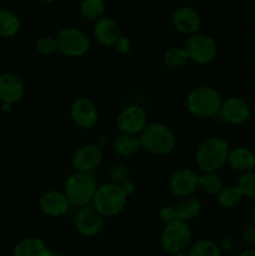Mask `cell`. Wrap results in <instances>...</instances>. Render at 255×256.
Returning <instances> with one entry per match:
<instances>
[{
	"mask_svg": "<svg viewBox=\"0 0 255 256\" xmlns=\"http://www.w3.org/2000/svg\"><path fill=\"white\" fill-rule=\"evenodd\" d=\"M229 142L220 138H208L199 144L195 162L204 172H215L228 162Z\"/></svg>",
	"mask_w": 255,
	"mask_h": 256,
	"instance_id": "cell-1",
	"label": "cell"
},
{
	"mask_svg": "<svg viewBox=\"0 0 255 256\" xmlns=\"http://www.w3.org/2000/svg\"><path fill=\"white\" fill-rule=\"evenodd\" d=\"M140 146L156 156L170 154L175 146V135L169 126L154 122L145 126L140 132Z\"/></svg>",
	"mask_w": 255,
	"mask_h": 256,
	"instance_id": "cell-2",
	"label": "cell"
},
{
	"mask_svg": "<svg viewBox=\"0 0 255 256\" xmlns=\"http://www.w3.org/2000/svg\"><path fill=\"white\" fill-rule=\"evenodd\" d=\"M220 94L212 86L195 88L188 95V110L196 118H212L220 112L222 108Z\"/></svg>",
	"mask_w": 255,
	"mask_h": 256,
	"instance_id": "cell-3",
	"label": "cell"
},
{
	"mask_svg": "<svg viewBox=\"0 0 255 256\" xmlns=\"http://www.w3.org/2000/svg\"><path fill=\"white\" fill-rule=\"evenodd\" d=\"M96 189V182L90 172H75L65 182L64 194L70 204L80 208L92 202Z\"/></svg>",
	"mask_w": 255,
	"mask_h": 256,
	"instance_id": "cell-4",
	"label": "cell"
},
{
	"mask_svg": "<svg viewBox=\"0 0 255 256\" xmlns=\"http://www.w3.org/2000/svg\"><path fill=\"white\" fill-rule=\"evenodd\" d=\"M92 205L104 216H115L126 205V192L116 184H104L95 192Z\"/></svg>",
	"mask_w": 255,
	"mask_h": 256,
	"instance_id": "cell-5",
	"label": "cell"
},
{
	"mask_svg": "<svg viewBox=\"0 0 255 256\" xmlns=\"http://www.w3.org/2000/svg\"><path fill=\"white\" fill-rule=\"evenodd\" d=\"M192 240V230L186 222L172 220L166 222L162 232V245L168 252H184Z\"/></svg>",
	"mask_w": 255,
	"mask_h": 256,
	"instance_id": "cell-6",
	"label": "cell"
},
{
	"mask_svg": "<svg viewBox=\"0 0 255 256\" xmlns=\"http://www.w3.org/2000/svg\"><path fill=\"white\" fill-rule=\"evenodd\" d=\"M58 50L68 56H82L88 52L90 40L85 32L75 28H65L56 36Z\"/></svg>",
	"mask_w": 255,
	"mask_h": 256,
	"instance_id": "cell-7",
	"label": "cell"
},
{
	"mask_svg": "<svg viewBox=\"0 0 255 256\" xmlns=\"http://www.w3.org/2000/svg\"><path fill=\"white\" fill-rule=\"evenodd\" d=\"M184 49L189 59L199 64H208L212 62L218 52L214 39L202 34H192L188 39Z\"/></svg>",
	"mask_w": 255,
	"mask_h": 256,
	"instance_id": "cell-8",
	"label": "cell"
},
{
	"mask_svg": "<svg viewBox=\"0 0 255 256\" xmlns=\"http://www.w3.org/2000/svg\"><path fill=\"white\" fill-rule=\"evenodd\" d=\"M202 212V204L199 200L194 196H184L176 205L174 206H165L160 210L159 216L162 222H166L172 220H182V222H189L195 219Z\"/></svg>",
	"mask_w": 255,
	"mask_h": 256,
	"instance_id": "cell-9",
	"label": "cell"
},
{
	"mask_svg": "<svg viewBox=\"0 0 255 256\" xmlns=\"http://www.w3.org/2000/svg\"><path fill=\"white\" fill-rule=\"evenodd\" d=\"M104 225V215L94 205L80 206L75 215V228L82 236H95L99 234Z\"/></svg>",
	"mask_w": 255,
	"mask_h": 256,
	"instance_id": "cell-10",
	"label": "cell"
},
{
	"mask_svg": "<svg viewBox=\"0 0 255 256\" xmlns=\"http://www.w3.org/2000/svg\"><path fill=\"white\" fill-rule=\"evenodd\" d=\"M146 126V112L138 105H130L119 112L116 128L122 132L138 135Z\"/></svg>",
	"mask_w": 255,
	"mask_h": 256,
	"instance_id": "cell-11",
	"label": "cell"
},
{
	"mask_svg": "<svg viewBox=\"0 0 255 256\" xmlns=\"http://www.w3.org/2000/svg\"><path fill=\"white\" fill-rule=\"evenodd\" d=\"M70 115L72 122L82 129H92L99 120L96 105L88 98H79L75 100L70 109Z\"/></svg>",
	"mask_w": 255,
	"mask_h": 256,
	"instance_id": "cell-12",
	"label": "cell"
},
{
	"mask_svg": "<svg viewBox=\"0 0 255 256\" xmlns=\"http://www.w3.org/2000/svg\"><path fill=\"white\" fill-rule=\"evenodd\" d=\"M102 152L99 146L92 144L79 148L72 155V166L76 172H92L102 164Z\"/></svg>",
	"mask_w": 255,
	"mask_h": 256,
	"instance_id": "cell-13",
	"label": "cell"
},
{
	"mask_svg": "<svg viewBox=\"0 0 255 256\" xmlns=\"http://www.w3.org/2000/svg\"><path fill=\"white\" fill-rule=\"evenodd\" d=\"M199 186V176L190 169H180L172 175L169 189L175 196L184 198L192 195Z\"/></svg>",
	"mask_w": 255,
	"mask_h": 256,
	"instance_id": "cell-14",
	"label": "cell"
},
{
	"mask_svg": "<svg viewBox=\"0 0 255 256\" xmlns=\"http://www.w3.org/2000/svg\"><path fill=\"white\" fill-rule=\"evenodd\" d=\"M40 209L45 215L49 216H62L66 214L70 208V202L68 200L66 195L56 190H49L40 196L39 200Z\"/></svg>",
	"mask_w": 255,
	"mask_h": 256,
	"instance_id": "cell-15",
	"label": "cell"
},
{
	"mask_svg": "<svg viewBox=\"0 0 255 256\" xmlns=\"http://www.w3.org/2000/svg\"><path fill=\"white\" fill-rule=\"evenodd\" d=\"M24 96V84L16 75L6 74L0 75V100L5 104H15Z\"/></svg>",
	"mask_w": 255,
	"mask_h": 256,
	"instance_id": "cell-16",
	"label": "cell"
},
{
	"mask_svg": "<svg viewBox=\"0 0 255 256\" xmlns=\"http://www.w3.org/2000/svg\"><path fill=\"white\" fill-rule=\"evenodd\" d=\"M219 114L226 122L242 124L249 118L250 108L245 100L240 98H230L222 102Z\"/></svg>",
	"mask_w": 255,
	"mask_h": 256,
	"instance_id": "cell-17",
	"label": "cell"
},
{
	"mask_svg": "<svg viewBox=\"0 0 255 256\" xmlns=\"http://www.w3.org/2000/svg\"><path fill=\"white\" fill-rule=\"evenodd\" d=\"M172 24L182 34H195L199 30L202 20L196 10L190 6H182L172 15Z\"/></svg>",
	"mask_w": 255,
	"mask_h": 256,
	"instance_id": "cell-18",
	"label": "cell"
},
{
	"mask_svg": "<svg viewBox=\"0 0 255 256\" xmlns=\"http://www.w3.org/2000/svg\"><path fill=\"white\" fill-rule=\"evenodd\" d=\"M94 35L98 42L105 46H114L120 39V26L112 18H100L94 25Z\"/></svg>",
	"mask_w": 255,
	"mask_h": 256,
	"instance_id": "cell-19",
	"label": "cell"
},
{
	"mask_svg": "<svg viewBox=\"0 0 255 256\" xmlns=\"http://www.w3.org/2000/svg\"><path fill=\"white\" fill-rule=\"evenodd\" d=\"M228 162L236 172H252L255 168V155L248 148H235L229 152Z\"/></svg>",
	"mask_w": 255,
	"mask_h": 256,
	"instance_id": "cell-20",
	"label": "cell"
},
{
	"mask_svg": "<svg viewBox=\"0 0 255 256\" xmlns=\"http://www.w3.org/2000/svg\"><path fill=\"white\" fill-rule=\"evenodd\" d=\"M14 256H52L45 242L38 238H25L16 244Z\"/></svg>",
	"mask_w": 255,
	"mask_h": 256,
	"instance_id": "cell-21",
	"label": "cell"
},
{
	"mask_svg": "<svg viewBox=\"0 0 255 256\" xmlns=\"http://www.w3.org/2000/svg\"><path fill=\"white\" fill-rule=\"evenodd\" d=\"M114 152L120 156H130L134 155L140 148V140L139 136L132 134H126V132H122L118 135L114 140Z\"/></svg>",
	"mask_w": 255,
	"mask_h": 256,
	"instance_id": "cell-22",
	"label": "cell"
},
{
	"mask_svg": "<svg viewBox=\"0 0 255 256\" xmlns=\"http://www.w3.org/2000/svg\"><path fill=\"white\" fill-rule=\"evenodd\" d=\"M20 29V20L16 14L6 9H0V36L12 38Z\"/></svg>",
	"mask_w": 255,
	"mask_h": 256,
	"instance_id": "cell-23",
	"label": "cell"
},
{
	"mask_svg": "<svg viewBox=\"0 0 255 256\" xmlns=\"http://www.w3.org/2000/svg\"><path fill=\"white\" fill-rule=\"evenodd\" d=\"M242 192H240L239 188L229 186L220 190V192L218 194L216 202L219 206H222V209H232L236 205H239V202H242Z\"/></svg>",
	"mask_w": 255,
	"mask_h": 256,
	"instance_id": "cell-24",
	"label": "cell"
},
{
	"mask_svg": "<svg viewBox=\"0 0 255 256\" xmlns=\"http://www.w3.org/2000/svg\"><path fill=\"white\" fill-rule=\"evenodd\" d=\"M189 60L186 52L184 48H170L164 54V62L168 68L170 69H180L184 66Z\"/></svg>",
	"mask_w": 255,
	"mask_h": 256,
	"instance_id": "cell-25",
	"label": "cell"
},
{
	"mask_svg": "<svg viewBox=\"0 0 255 256\" xmlns=\"http://www.w3.org/2000/svg\"><path fill=\"white\" fill-rule=\"evenodd\" d=\"M105 12L104 0H84L82 2V14L85 19L95 20L102 18Z\"/></svg>",
	"mask_w": 255,
	"mask_h": 256,
	"instance_id": "cell-26",
	"label": "cell"
},
{
	"mask_svg": "<svg viewBox=\"0 0 255 256\" xmlns=\"http://www.w3.org/2000/svg\"><path fill=\"white\" fill-rule=\"evenodd\" d=\"M199 188H202V192L206 194L216 195L222 189V182L214 172H206L202 176H199Z\"/></svg>",
	"mask_w": 255,
	"mask_h": 256,
	"instance_id": "cell-27",
	"label": "cell"
},
{
	"mask_svg": "<svg viewBox=\"0 0 255 256\" xmlns=\"http://www.w3.org/2000/svg\"><path fill=\"white\" fill-rule=\"evenodd\" d=\"M189 256H220V250L210 240H199L190 248Z\"/></svg>",
	"mask_w": 255,
	"mask_h": 256,
	"instance_id": "cell-28",
	"label": "cell"
},
{
	"mask_svg": "<svg viewBox=\"0 0 255 256\" xmlns=\"http://www.w3.org/2000/svg\"><path fill=\"white\" fill-rule=\"evenodd\" d=\"M238 188L242 195L249 198H254L255 199V172H248L240 178L239 182H238Z\"/></svg>",
	"mask_w": 255,
	"mask_h": 256,
	"instance_id": "cell-29",
	"label": "cell"
},
{
	"mask_svg": "<svg viewBox=\"0 0 255 256\" xmlns=\"http://www.w3.org/2000/svg\"><path fill=\"white\" fill-rule=\"evenodd\" d=\"M38 52L40 54L49 55L52 52H54L58 49V42L56 38L52 36V35H42L39 39L36 40V44H35Z\"/></svg>",
	"mask_w": 255,
	"mask_h": 256,
	"instance_id": "cell-30",
	"label": "cell"
},
{
	"mask_svg": "<svg viewBox=\"0 0 255 256\" xmlns=\"http://www.w3.org/2000/svg\"><path fill=\"white\" fill-rule=\"evenodd\" d=\"M114 46H116L118 52H122V54H125V52H128L130 50V42H129V40H128V39L120 36V39L118 40L116 44H115Z\"/></svg>",
	"mask_w": 255,
	"mask_h": 256,
	"instance_id": "cell-31",
	"label": "cell"
},
{
	"mask_svg": "<svg viewBox=\"0 0 255 256\" xmlns=\"http://www.w3.org/2000/svg\"><path fill=\"white\" fill-rule=\"evenodd\" d=\"M244 240L249 244H255V225H250L244 232Z\"/></svg>",
	"mask_w": 255,
	"mask_h": 256,
	"instance_id": "cell-32",
	"label": "cell"
},
{
	"mask_svg": "<svg viewBox=\"0 0 255 256\" xmlns=\"http://www.w3.org/2000/svg\"><path fill=\"white\" fill-rule=\"evenodd\" d=\"M239 256H255V250H245V252H242Z\"/></svg>",
	"mask_w": 255,
	"mask_h": 256,
	"instance_id": "cell-33",
	"label": "cell"
},
{
	"mask_svg": "<svg viewBox=\"0 0 255 256\" xmlns=\"http://www.w3.org/2000/svg\"><path fill=\"white\" fill-rule=\"evenodd\" d=\"M174 256H189V254H185L184 252H175Z\"/></svg>",
	"mask_w": 255,
	"mask_h": 256,
	"instance_id": "cell-34",
	"label": "cell"
},
{
	"mask_svg": "<svg viewBox=\"0 0 255 256\" xmlns=\"http://www.w3.org/2000/svg\"><path fill=\"white\" fill-rule=\"evenodd\" d=\"M252 222H254V225H255V205H254V208H252Z\"/></svg>",
	"mask_w": 255,
	"mask_h": 256,
	"instance_id": "cell-35",
	"label": "cell"
},
{
	"mask_svg": "<svg viewBox=\"0 0 255 256\" xmlns=\"http://www.w3.org/2000/svg\"><path fill=\"white\" fill-rule=\"evenodd\" d=\"M42 2H56V0H42Z\"/></svg>",
	"mask_w": 255,
	"mask_h": 256,
	"instance_id": "cell-36",
	"label": "cell"
}]
</instances>
